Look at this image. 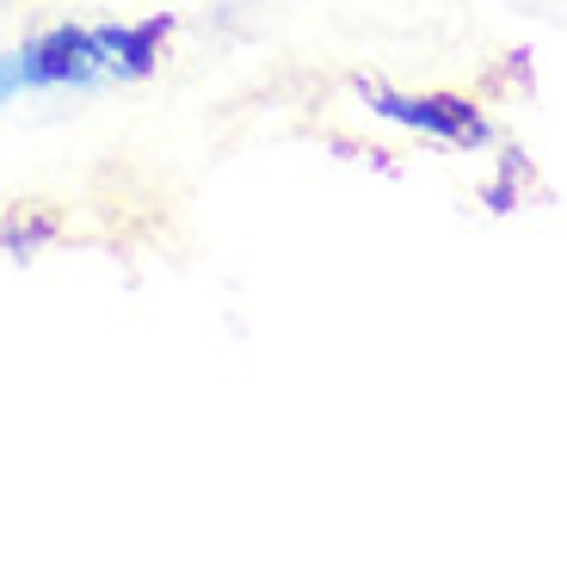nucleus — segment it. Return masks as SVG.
Returning a JSON list of instances; mask_svg holds the SVG:
<instances>
[{
  "instance_id": "obj_1",
  "label": "nucleus",
  "mask_w": 567,
  "mask_h": 567,
  "mask_svg": "<svg viewBox=\"0 0 567 567\" xmlns=\"http://www.w3.org/2000/svg\"><path fill=\"white\" fill-rule=\"evenodd\" d=\"M93 86H117L105 25H50L0 50V105L25 93H93Z\"/></svg>"
},
{
  "instance_id": "obj_2",
  "label": "nucleus",
  "mask_w": 567,
  "mask_h": 567,
  "mask_svg": "<svg viewBox=\"0 0 567 567\" xmlns=\"http://www.w3.org/2000/svg\"><path fill=\"white\" fill-rule=\"evenodd\" d=\"M352 93L370 105V117H383V124L408 130V136H425V142H444V148H487L494 142V117L482 112V100H468V93H451V86H425V93H408V86H389V81H370L358 74Z\"/></svg>"
},
{
  "instance_id": "obj_3",
  "label": "nucleus",
  "mask_w": 567,
  "mask_h": 567,
  "mask_svg": "<svg viewBox=\"0 0 567 567\" xmlns=\"http://www.w3.org/2000/svg\"><path fill=\"white\" fill-rule=\"evenodd\" d=\"M56 235H62V216L43 210V204H13V210L0 216V254H13V259L43 254Z\"/></svg>"
},
{
  "instance_id": "obj_4",
  "label": "nucleus",
  "mask_w": 567,
  "mask_h": 567,
  "mask_svg": "<svg viewBox=\"0 0 567 567\" xmlns=\"http://www.w3.org/2000/svg\"><path fill=\"white\" fill-rule=\"evenodd\" d=\"M518 179H525V155H518V148H506V155H499V179L482 192L487 210H512V204H518Z\"/></svg>"
}]
</instances>
